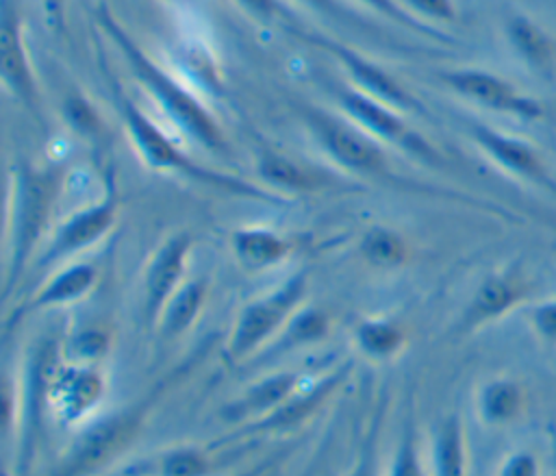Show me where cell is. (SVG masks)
Instances as JSON below:
<instances>
[{
    "label": "cell",
    "instance_id": "obj_30",
    "mask_svg": "<svg viewBox=\"0 0 556 476\" xmlns=\"http://www.w3.org/2000/svg\"><path fill=\"white\" fill-rule=\"evenodd\" d=\"M63 113L65 120L74 126V130H78L80 135H89V137H98L102 130V120L98 115V111L91 107V102L80 96V93H70L63 102Z\"/></svg>",
    "mask_w": 556,
    "mask_h": 476
},
{
    "label": "cell",
    "instance_id": "obj_23",
    "mask_svg": "<svg viewBox=\"0 0 556 476\" xmlns=\"http://www.w3.org/2000/svg\"><path fill=\"white\" fill-rule=\"evenodd\" d=\"M208 298V283L204 278L187 280L165 304L156 328L163 339H174L187 333L200 317Z\"/></svg>",
    "mask_w": 556,
    "mask_h": 476
},
{
    "label": "cell",
    "instance_id": "obj_18",
    "mask_svg": "<svg viewBox=\"0 0 556 476\" xmlns=\"http://www.w3.org/2000/svg\"><path fill=\"white\" fill-rule=\"evenodd\" d=\"M96 283H98V270L93 263H87V261L70 263L63 270H59L54 276H50L33 296H28L13 313V320L20 322L28 313L72 304L85 298L96 287Z\"/></svg>",
    "mask_w": 556,
    "mask_h": 476
},
{
    "label": "cell",
    "instance_id": "obj_21",
    "mask_svg": "<svg viewBox=\"0 0 556 476\" xmlns=\"http://www.w3.org/2000/svg\"><path fill=\"white\" fill-rule=\"evenodd\" d=\"M504 33H506L510 48L517 52V57L526 65H530L534 70H547L554 63L556 41L532 17H528L523 13H513L506 20Z\"/></svg>",
    "mask_w": 556,
    "mask_h": 476
},
{
    "label": "cell",
    "instance_id": "obj_34",
    "mask_svg": "<svg viewBox=\"0 0 556 476\" xmlns=\"http://www.w3.org/2000/svg\"><path fill=\"white\" fill-rule=\"evenodd\" d=\"M384 413L382 411H376L374 415V422L365 435V441L361 446V452H358V459L352 467V472L348 476H376V446H378V430H380V417Z\"/></svg>",
    "mask_w": 556,
    "mask_h": 476
},
{
    "label": "cell",
    "instance_id": "obj_37",
    "mask_svg": "<svg viewBox=\"0 0 556 476\" xmlns=\"http://www.w3.org/2000/svg\"><path fill=\"white\" fill-rule=\"evenodd\" d=\"M46 22L52 30L63 33L65 28V0H41Z\"/></svg>",
    "mask_w": 556,
    "mask_h": 476
},
{
    "label": "cell",
    "instance_id": "obj_38",
    "mask_svg": "<svg viewBox=\"0 0 556 476\" xmlns=\"http://www.w3.org/2000/svg\"><path fill=\"white\" fill-rule=\"evenodd\" d=\"M300 2H304V4H308L313 9H319V11H330V13L337 11V2L334 0H300Z\"/></svg>",
    "mask_w": 556,
    "mask_h": 476
},
{
    "label": "cell",
    "instance_id": "obj_10",
    "mask_svg": "<svg viewBox=\"0 0 556 476\" xmlns=\"http://www.w3.org/2000/svg\"><path fill=\"white\" fill-rule=\"evenodd\" d=\"M534 289V278L519 263L486 274L458 317V333L471 335L500 322L515 309L530 304Z\"/></svg>",
    "mask_w": 556,
    "mask_h": 476
},
{
    "label": "cell",
    "instance_id": "obj_19",
    "mask_svg": "<svg viewBox=\"0 0 556 476\" xmlns=\"http://www.w3.org/2000/svg\"><path fill=\"white\" fill-rule=\"evenodd\" d=\"M256 170L261 180L271 191H291V193H313L326 187V178L319 170L308 167L278 150L261 148L256 159Z\"/></svg>",
    "mask_w": 556,
    "mask_h": 476
},
{
    "label": "cell",
    "instance_id": "obj_20",
    "mask_svg": "<svg viewBox=\"0 0 556 476\" xmlns=\"http://www.w3.org/2000/svg\"><path fill=\"white\" fill-rule=\"evenodd\" d=\"M230 250L239 265L245 270L258 272L274 265H280L289 252L291 243L276 230L261 226H245L230 233Z\"/></svg>",
    "mask_w": 556,
    "mask_h": 476
},
{
    "label": "cell",
    "instance_id": "obj_12",
    "mask_svg": "<svg viewBox=\"0 0 556 476\" xmlns=\"http://www.w3.org/2000/svg\"><path fill=\"white\" fill-rule=\"evenodd\" d=\"M104 389L102 374L89 363H56L43 393L46 413L63 428L74 426L100 404Z\"/></svg>",
    "mask_w": 556,
    "mask_h": 476
},
{
    "label": "cell",
    "instance_id": "obj_22",
    "mask_svg": "<svg viewBox=\"0 0 556 476\" xmlns=\"http://www.w3.org/2000/svg\"><path fill=\"white\" fill-rule=\"evenodd\" d=\"M432 465L434 476H467V435L458 413H450L437 424L432 435Z\"/></svg>",
    "mask_w": 556,
    "mask_h": 476
},
{
    "label": "cell",
    "instance_id": "obj_11",
    "mask_svg": "<svg viewBox=\"0 0 556 476\" xmlns=\"http://www.w3.org/2000/svg\"><path fill=\"white\" fill-rule=\"evenodd\" d=\"M117 220V198L111 191L102 200L74 211L67 215L52 235L43 241L41 250L37 252L35 267L46 270L67 261L70 256L96 246L109 230L115 226Z\"/></svg>",
    "mask_w": 556,
    "mask_h": 476
},
{
    "label": "cell",
    "instance_id": "obj_32",
    "mask_svg": "<svg viewBox=\"0 0 556 476\" xmlns=\"http://www.w3.org/2000/svg\"><path fill=\"white\" fill-rule=\"evenodd\" d=\"M67 346L72 350V356L76 359L74 363H93L106 352L109 337L100 328H87L78 330L72 339H67Z\"/></svg>",
    "mask_w": 556,
    "mask_h": 476
},
{
    "label": "cell",
    "instance_id": "obj_31",
    "mask_svg": "<svg viewBox=\"0 0 556 476\" xmlns=\"http://www.w3.org/2000/svg\"><path fill=\"white\" fill-rule=\"evenodd\" d=\"M361 2L367 4L369 9H374L376 13H380V15L389 17V20H393L395 24H400V26H404V28H410V30H415V33H424V35H428V37L447 41L445 35L432 30V26H430L428 22L419 20L417 15H413V13H410L406 7H402L397 0H361Z\"/></svg>",
    "mask_w": 556,
    "mask_h": 476
},
{
    "label": "cell",
    "instance_id": "obj_15",
    "mask_svg": "<svg viewBox=\"0 0 556 476\" xmlns=\"http://www.w3.org/2000/svg\"><path fill=\"white\" fill-rule=\"evenodd\" d=\"M306 41H311L313 46L330 52L341 67L350 74L352 87L387 102L389 107L397 109V111H421V104L410 96V91L397 80L393 78L387 70H382L378 63H374L371 59H367L365 54L356 52L354 48L339 43L334 39L321 37V35H304Z\"/></svg>",
    "mask_w": 556,
    "mask_h": 476
},
{
    "label": "cell",
    "instance_id": "obj_26",
    "mask_svg": "<svg viewBox=\"0 0 556 476\" xmlns=\"http://www.w3.org/2000/svg\"><path fill=\"white\" fill-rule=\"evenodd\" d=\"M330 330V317L328 313L319 309H300L282 328V337L278 341V348H295L306 346L324 339Z\"/></svg>",
    "mask_w": 556,
    "mask_h": 476
},
{
    "label": "cell",
    "instance_id": "obj_3",
    "mask_svg": "<svg viewBox=\"0 0 556 476\" xmlns=\"http://www.w3.org/2000/svg\"><path fill=\"white\" fill-rule=\"evenodd\" d=\"M109 87H111V98L113 104L124 122L126 135L135 148V152L141 156V161L159 172H174L180 174L193 183H200L204 187L237 196V198H254V200H263V202H278L280 196L274 193L271 189H263L256 187L250 180H243L239 176L226 174V172H217L211 170L202 163H198L195 159H191L189 154H185L172 137H167L132 100L130 96L122 89V85L117 83L115 74L109 72L104 67Z\"/></svg>",
    "mask_w": 556,
    "mask_h": 476
},
{
    "label": "cell",
    "instance_id": "obj_6",
    "mask_svg": "<svg viewBox=\"0 0 556 476\" xmlns=\"http://www.w3.org/2000/svg\"><path fill=\"white\" fill-rule=\"evenodd\" d=\"M302 122L317 146L343 170L365 176L389 174V159L384 146L361 128L354 120L330 113L319 107H306Z\"/></svg>",
    "mask_w": 556,
    "mask_h": 476
},
{
    "label": "cell",
    "instance_id": "obj_5",
    "mask_svg": "<svg viewBox=\"0 0 556 476\" xmlns=\"http://www.w3.org/2000/svg\"><path fill=\"white\" fill-rule=\"evenodd\" d=\"M165 385L154 387L139 402L111 413L91 428H87L74 443L72 452L59 465L54 476H89L122 454L143 430L146 417Z\"/></svg>",
    "mask_w": 556,
    "mask_h": 476
},
{
    "label": "cell",
    "instance_id": "obj_33",
    "mask_svg": "<svg viewBox=\"0 0 556 476\" xmlns=\"http://www.w3.org/2000/svg\"><path fill=\"white\" fill-rule=\"evenodd\" d=\"M495 476H543V461L534 450L519 448L504 456Z\"/></svg>",
    "mask_w": 556,
    "mask_h": 476
},
{
    "label": "cell",
    "instance_id": "obj_7",
    "mask_svg": "<svg viewBox=\"0 0 556 476\" xmlns=\"http://www.w3.org/2000/svg\"><path fill=\"white\" fill-rule=\"evenodd\" d=\"M334 96L339 107L345 111V115L354 120L361 128H365L371 137H376L380 143H391L428 163L441 161V154L437 152V148L402 117V111L389 107L387 102L352 85L337 87Z\"/></svg>",
    "mask_w": 556,
    "mask_h": 476
},
{
    "label": "cell",
    "instance_id": "obj_39",
    "mask_svg": "<svg viewBox=\"0 0 556 476\" xmlns=\"http://www.w3.org/2000/svg\"><path fill=\"white\" fill-rule=\"evenodd\" d=\"M271 465V461H265V463H261V465H256L254 469H250V472H245V474H241V476H263L265 472H267V467Z\"/></svg>",
    "mask_w": 556,
    "mask_h": 476
},
{
    "label": "cell",
    "instance_id": "obj_17",
    "mask_svg": "<svg viewBox=\"0 0 556 476\" xmlns=\"http://www.w3.org/2000/svg\"><path fill=\"white\" fill-rule=\"evenodd\" d=\"M530 404L528 387L521 378L497 374L482 380L473 396V409L486 428H506L523 419Z\"/></svg>",
    "mask_w": 556,
    "mask_h": 476
},
{
    "label": "cell",
    "instance_id": "obj_25",
    "mask_svg": "<svg viewBox=\"0 0 556 476\" xmlns=\"http://www.w3.org/2000/svg\"><path fill=\"white\" fill-rule=\"evenodd\" d=\"M358 252L376 267H397L408 259L406 239L387 226H369L358 239Z\"/></svg>",
    "mask_w": 556,
    "mask_h": 476
},
{
    "label": "cell",
    "instance_id": "obj_29",
    "mask_svg": "<svg viewBox=\"0 0 556 476\" xmlns=\"http://www.w3.org/2000/svg\"><path fill=\"white\" fill-rule=\"evenodd\" d=\"M526 320L536 341L556 348V296L530 302Z\"/></svg>",
    "mask_w": 556,
    "mask_h": 476
},
{
    "label": "cell",
    "instance_id": "obj_16",
    "mask_svg": "<svg viewBox=\"0 0 556 476\" xmlns=\"http://www.w3.org/2000/svg\"><path fill=\"white\" fill-rule=\"evenodd\" d=\"M300 387V374L298 372H276L269 374L254 385H250L243 393H239L235 400H230L222 409V419L230 424L239 422H261L267 415L276 413L280 406H285Z\"/></svg>",
    "mask_w": 556,
    "mask_h": 476
},
{
    "label": "cell",
    "instance_id": "obj_28",
    "mask_svg": "<svg viewBox=\"0 0 556 476\" xmlns=\"http://www.w3.org/2000/svg\"><path fill=\"white\" fill-rule=\"evenodd\" d=\"M389 476H426L421 454H419L417 435H415V426L410 422H406L402 439L397 441Z\"/></svg>",
    "mask_w": 556,
    "mask_h": 476
},
{
    "label": "cell",
    "instance_id": "obj_4",
    "mask_svg": "<svg viewBox=\"0 0 556 476\" xmlns=\"http://www.w3.org/2000/svg\"><path fill=\"white\" fill-rule=\"evenodd\" d=\"M308 291L306 272H298L282 280L276 289L265 296H258L241 306L232 330L226 341V356L235 361H243L254 354L267 339L280 333L287 322L302 309V302Z\"/></svg>",
    "mask_w": 556,
    "mask_h": 476
},
{
    "label": "cell",
    "instance_id": "obj_36",
    "mask_svg": "<svg viewBox=\"0 0 556 476\" xmlns=\"http://www.w3.org/2000/svg\"><path fill=\"white\" fill-rule=\"evenodd\" d=\"M245 13H250L256 20L269 22L280 15H287V9L282 7L280 0H235Z\"/></svg>",
    "mask_w": 556,
    "mask_h": 476
},
{
    "label": "cell",
    "instance_id": "obj_8",
    "mask_svg": "<svg viewBox=\"0 0 556 476\" xmlns=\"http://www.w3.org/2000/svg\"><path fill=\"white\" fill-rule=\"evenodd\" d=\"M467 135L473 146L502 172L556 200V172L532 141L504 133L484 122H469Z\"/></svg>",
    "mask_w": 556,
    "mask_h": 476
},
{
    "label": "cell",
    "instance_id": "obj_1",
    "mask_svg": "<svg viewBox=\"0 0 556 476\" xmlns=\"http://www.w3.org/2000/svg\"><path fill=\"white\" fill-rule=\"evenodd\" d=\"M61 189V170L56 165H35L20 161L9 172L7 189V248H4V300L17 289L20 278L30 267L41 246L54 202Z\"/></svg>",
    "mask_w": 556,
    "mask_h": 476
},
{
    "label": "cell",
    "instance_id": "obj_35",
    "mask_svg": "<svg viewBox=\"0 0 556 476\" xmlns=\"http://www.w3.org/2000/svg\"><path fill=\"white\" fill-rule=\"evenodd\" d=\"M408 11L419 20H434V22H454L456 20V4L454 0H404Z\"/></svg>",
    "mask_w": 556,
    "mask_h": 476
},
{
    "label": "cell",
    "instance_id": "obj_14",
    "mask_svg": "<svg viewBox=\"0 0 556 476\" xmlns=\"http://www.w3.org/2000/svg\"><path fill=\"white\" fill-rule=\"evenodd\" d=\"M0 54L4 87L24 109L39 117L41 96L24 41L22 13L13 0H2L0 7Z\"/></svg>",
    "mask_w": 556,
    "mask_h": 476
},
{
    "label": "cell",
    "instance_id": "obj_40",
    "mask_svg": "<svg viewBox=\"0 0 556 476\" xmlns=\"http://www.w3.org/2000/svg\"><path fill=\"white\" fill-rule=\"evenodd\" d=\"M552 476H556V472H554V474H552Z\"/></svg>",
    "mask_w": 556,
    "mask_h": 476
},
{
    "label": "cell",
    "instance_id": "obj_13",
    "mask_svg": "<svg viewBox=\"0 0 556 476\" xmlns=\"http://www.w3.org/2000/svg\"><path fill=\"white\" fill-rule=\"evenodd\" d=\"M193 237L187 230L167 235L150 254L143 270V320L148 326H156L165 304L178 291L185 278V267Z\"/></svg>",
    "mask_w": 556,
    "mask_h": 476
},
{
    "label": "cell",
    "instance_id": "obj_2",
    "mask_svg": "<svg viewBox=\"0 0 556 476\" xmlns=\"http://www.w3.org/2000/svg\"><path fill=\"white\" fill-rule=\"evenodd\" d=\"M98 26L117 46L124 57L130 74L139 80V85L156 100L163 113L176 124V128L198 146L211 150L213 154H226L228 143L215 120V115L204 107V102L187 89L176 76H172L161 63H156L130 35L128 30L113 17L106 7H100Z\"/></svg>",
    "mask_w": 556,
    "mask_h": 476
},
{
    "label": "cell",
    "instance_id": "obj_9",
    "mask_svg": "<svg viewBox=\"0 0 556 476\" xmlns=\"http://www.w3.org/2000/svg\"><path fill=\"white\" fill-rule=\"evenodd\" d=\"M439 78L456 96L491 111L519 122H539L543 117V104L521 91L506 76L484 70V67H458L441 72Z\"/></svg>",
    "mask_w": 556,
    "mask_h": 476
},
{
    "label": "cell",
    "instance_id": "obj_24",
    "mask_svg": "<svg viewBox=\"0 0 556 476\" xmlns=\"http://www.w3.org/2000/svg\"><path fill=\"white\" fill-rule=\"evenodd\" d=\"M354 341L369 359H391L406 341L404 330L397 322L387 317H365L354 328Z\"/></svg>",
    "mask_w": 556,
    "mask_h": 476
},
{
    "label": "cell",
    "instance_id": "obj_27",
    "mask_svg": "<svg viewBox=\"0 0 556 476\" xmlns=\"http://www.w3.org/2000/svg\"><path fill=\"white\" fill-rule=\"evenodd\" d=\"M211 459L198 446H178L159 459V476H208Z\"/></svg>",
    "mask_w": 556,
    "mask_h": 476
}]
</instances>
